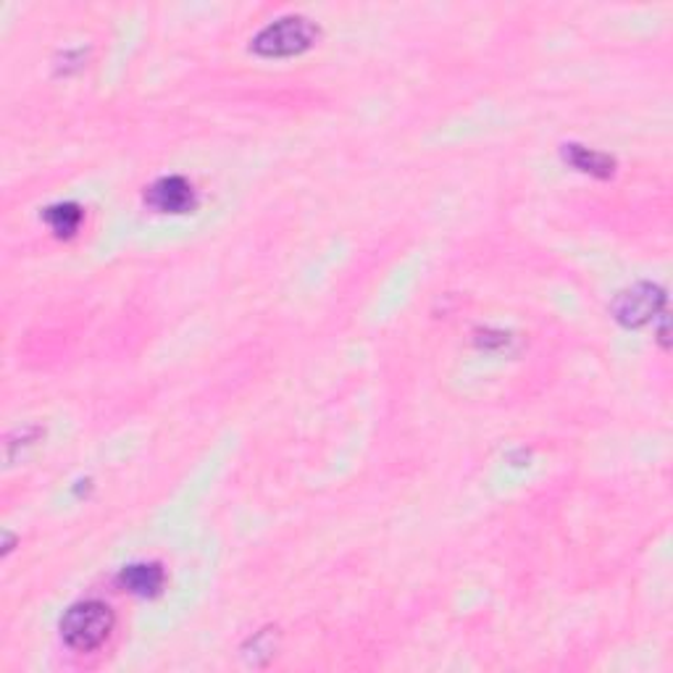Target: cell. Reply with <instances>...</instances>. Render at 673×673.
Segmentation results:
<instances>
[{"label":"cell","instance_id":"obj_7","mask_svg":"<svg viewBox=\"0 0 673 673\" xmlns=\"http://www.w3.org/2000/svg\"><path fill=\"white\" fill-rule=\"evenodd\" d=\"M43 218L56 237H75L82 226V209L77 203H56L45 209Z\"/></svg>","mask_w":673,"mask_h":673},{"label":"cell","instance_id":"obj_5","mask_svg":"<svg viewBox=\"0 0 673 673\" xmlns=\"http://www.w3.org/2000/svg\"><path fill=\"white\" fill-rule=\"evenodd\" d=\"M164 569L158 563H132L119 574L126 592L137 597H156L164 590Z\"/></svg>","mask_w":673,"mask_h":673},{"label":"cell","instance_id":"obj_1","mask_svg":"<svg viewBox=\"0 0 673 673\" xmlns=\"http://www.w3.org/2000/svg\"><path fill=\"white\" fill-rule=\"evenodd\" d=\"M113 629V613L105 603L88 599L66 610L61 618V637L71 650L92 652L105 642Z\"/></svg>","mask_w":673,"mask_h":673},{"label":"cell","instance_id":"obj_3","mask_svg":"<svg viewBox=\"0 0 673 673\" xmlns=\"http://www.w3.org/2000/svg\"><path fill=\"white\" fill-rule=\"evenodd\" d=\"M663 303L665 292L658 284L639 282L631 290L618 292V298L610 305V313L618 324L637 329V326H644L650 318H655L663 311Z\"/></svg>","mask_w":673,"mask_h":673},{"label":"cell","instance_id":"obj_2","mask_svg":"<svg viewBox=\"0 0 673 673\" xmlns=\"http://www.w3.org/2000/svg\"><path fill=\"white\" fill-rule=\"evenodd\" d=\"M318 40V26L305 16H282L277 22L266 24L250 48L266 58H290L300 56Z\"/></svg>","mask_w":673,"mask_h":673},{"label":"cell","instance_id":"obj_6","mask_svg":"<svg viewBox=\"0 0 673 673\" xmlns=\"http://www.w3.org/2000/svg\"><path fill=\"white\" fill-rule=\"evenodd\" d=\"M563 156H565V161H569L571 166H576L579 171H586V175L603 177V179L610 177L613 166H616V161H613L610 156L584 148V145H565Z\"/></svg>","mask_w":673,"mask_h":673},{"label":"cell","instance_id":"obj_4","mask_svg":"<svg viewBox=\"0 0 673 673\" xmlns=\"http://www.w3.org/2000/svg\"><path fill=\"white\" fill-rule=\"evenodd\" d=\"M145 203L158 213H188L195 209V192L184 177H164L145 192Z\"/></svg>","mask_w":673,"mask_h":673}]
</instances>
